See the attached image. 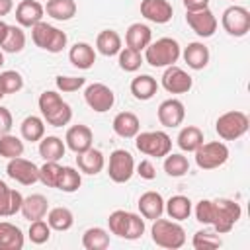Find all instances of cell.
I'll return each mask as SVG.
<instances>
[{"instance_id":"1","label":"cell","mask_w":250,"mask_h":250,"mask_svg":"<svg viewBox=\"0 0 250 250\" xmlns=\"http://www.w3.org/2000/svg\"><path fill=\"white\" fill-rule=\"evenodd\" d=\"M195 219L203 225H211L215 232L227 234L232 230V227L238 223L242 215V207L227 197L219 199H201L195 205Z\"/></svg>"},{"instance_id":"2","label":"cell","mask_w":250,"mask_h":250,"mask_svg":"<svg viewBox=\"0 0 250 250\" xmlns=\"http://www.w3.org/2000/svg\"><path fill=\"white\" fill-rule=\"evenodd\" d=\"M39 111L43 115V121H47L53 127H62L68 125L72 119V109L70 105L61 98V94H57L55 90H45L39 100H37Z\"/></svg>"},{"instance_id":"3","label":"cell","mask_w":250,"mask_h":250,"mask_svg":"<svg viewBox=\"0 0 250 250\" xmlns=\"http://www.w3.org/2000/svg\"><path fill=\"white\" fill-rule=\"evenodd\" d=\"M182 55V47L172 37H160L156 41H150L145 49V61L154 68H166L178 62Z\"/></svg>"},{"instance_id":"4","label":"cell","mask_w":250,"mask_h":250,"mask_svg":"<svg viewBox=\"0 0 250 250\" xmlns=\"http://www.w3.org/2000/svg\"><path fill=\"white\" fill-rule=\"evenodd\" d=\"M107 225H109L111 234L125 238V240H137L145 234V219H141V215L131 213V211L115 209L107 217Z\"/></svg>"},{"instance_id":"5","label":"cell","mask_w":250,"mask_h":250,"mask_svg":"<svg viewBox=\"0 0 250 250\" xmlns=\"http://www.w3.org/2000/svg\"><path fill=\"white\" fill-rule=\"evenodd\" d=\"M152 242L160 248H168V250H178L186 244V230L180 225V221H170V219H154L152 229Z\"/></svg>"},{"instance_id":"6","label":"cell","mask_w":250,"mask_h":250,"mask_svg":"<svg viewBox=\"0 0 250 250\" xmlns=\"http://www.w3.org/2000/svg\"><path fill=\"white\" fill-rule=\"evenodd\" d=\"M31 39L39 49L47 53H61L68 43L66 33L47 21H39L31 27Z\"/></svg>"},{"instance_id":"7","label":"cell","mask_w":250,"mask_h":250,"mask_svg":"<svg viewBox=\"0 0 250 250\" xmlns=\"http://www.w3.org/2000/svg\"><path fill=\"white\" fill-rule=\"evenodd\" d=\"M135 146L146 156L162 158L172 150V139L164 131H139L135 135Z\"/></svg>"},{"instance_id":"8","label":"cell","mask_w":250,"mask_h":250,"mask_svg":"<svg viewBox=\"0 0 250 250\" xmlns=\"http://www.w3.org/2000/svg\"><path fill=\"white\" fill-rule=\"evenodd\" d=\"M250 127L248 115L242 111H227L217 117L215 131L223 141H236L240 139Z\"/></svg>"},{"instance_id":"9","label":"cell","mask_w":250,"mask_h":250,"mask_svg":"<svg viewBox=\"0 0 250 250\" xmlns=\"http://www.w3.org/2000/svg\"><path fill=\"white\" fill-rule=\"evenodd\" d=\"M229 160V146L221 141L201 143L195 148V164L201 170H215Z\"/></svg>"},{"instance_id":"10","label":"cell","mask_w":250,"mask_h":250,"mask_svg":"<svg viewBox=\"0 0 250 250\" xmlns=\"http://www.w3.org/2000/svg\"><path fill=\"white\" fill-rule=\"evenodd\" d=\"M107 174L109 180L115 184H125L131 180L135 174V160L133 154L125 148H117L109 154V164H107Z\"/></svg>"},{"instance_id":"11","label":"cell","mask_w":250,"mask_h":250,"mask_svg":"<svg viewBox=\"0 0 250 250\" xmlns=\"http://www.w3.org/2000/svg\"><path fill=\"white\" fill-rule=\"evenodd\" d=\"M221 23L232 37H244L250 31V12L244 6H229L223 12Z\"/></svg>"},{"instance_id":"12","label":"cell","mask_w":250,"mask_h":250,"mask_svg":"<svg viewBox=\"0 0 250 250\" xmlns=\"http://www.w3.org/2000/svg\"><path fill=\"white\" fill-rule=\"evenodd\" d=\"M84 100L88 104L90 109H94L96 113H105L113 107L115 104V94L109 86L102 84V82H94L90 86H86L84 90Z\"/></svg>"},{"instance_id":"13","label":"cell","mask_w":250,"mask_h":250,"mask_svg":"<svg viewBox=\"0 0 250 250\" xmlns=\"http://www.w3.org/2000/svg\"><path fill=\"white\" fill-rule=\"evenodd\" d=\"M6 174L21 186H33L35 182H39V166L21 156L8 160Z\"/></svg>"},{"instance_id":"14","label":"cell","mask_w":250,"mask_h":250,"mask_svg":"<svg viewBox=\"0 0 250 250\" xmlns=\"http://www.w3.org/2000/svg\"><path fill=\"white\" fill-rule=\"evenodd\" d=\"M186 21L191 27V31L199 37H211L217 31V18L209 8L197 10V12H186Z\"/></svg>"},{"instance_id":"15","label":"cell","mask_w":250,"mask_h":250,"mask_svg":"<svg viewBox=\"0 0 250 250\" xmlns=\"http://www.w3.org/2000/svg\"><path fill=\"white\" fill-rule=\"evenodd\" d=\"M191 86H193V80L184 68H180L176 64L166 66V70L162 74V88L166 92H170V94H186V92L191 90Z\"/></svg>"},{"instance_id":"16","label":"cell","mask_w":250,"mask_h":250,"mask_svg":"<svg viewBox=\"0 0 250 250\" xmlns=\"http://www.w3.org/2000/svg\"><path fill=\"white\" fill-rule=\"evenodd\" d=\"M156 115H158L160 125L174 129V127L182 125V121H184V117H186V107H184V104H182L180 100L168 98V100H164V102L158 105Z\"/></svg>"},{"instance_id":"17","label":"cell","mask_w":250,"mask_h":250,"mask_svg":"<svg viewBox=\"0 0 250 250\" xmlns=\"http://www.w3.org/2000/svg\"><path fill=\"white\" fill-rule=\"evenodd\" d=\"M174 8L168 0H141V16L152 23H168Z\"/></svg>"},{"instance_id":"18","label":"cell","mask_w":250,"mask_h":250,"mask_svg":"<svg viewBox=\"0 0 250 250\" xmlns=\"http://www.w3.org/2000/svg\"><path fill=\"white\" fill-rule=\"evenodd\" d=\"M92 141H94L92 129H90L88 125H80V123L68 127V131H66V135H64V145H66L74 154L88 150V148L92 146Z\"/></svg>"},{"instance_id":"19","label":"cell","mask_w":250,"mask_h":250,"mask_svg":"<svg viewBox=\"0 0 250 250\" xmlns=\"http://www.w3.org/2000/svg\"><path fill=\"white\" fill-rule=\"evenodd\" d=\"M45 8L37 0H21L16 6V21L21 27H33L35 23L43 21Z\"/></svg>"},{"instance_id":"20","label":"cell","mask_w":250,"mask_h":250,"mask_svg":"<svg viewBox=\"0 0 250 250\" xmlns=\"http://www.w3.org/2000/svg\"><path fill=\"white\" fill-rule=\"evenodd\" d=\"M111 127H113L115 135H119L121 139H135V135L141 131V121L131 111H119L113 117Z\"/></svg>"},{"instance_id":"21","label":"cell","mask_w":250,"mask_h":250,"mask_svg":"<svg viewBox=\"0 0 250 250\" xmlns=\"http://www.w3.org/2000/svg\"><path fill=\"white\" fill-rule=\"evenodd\" d=\"M76 164H78V170H80V172L90 174V176H96V174H100V172L104 170L105 158H104L102 150L90 146L88 150L76 154Z\"/></svg>"},{"instance_id":"22","label":"cell","mask_w":250,"mask_h":250,"mask_svg":"<svg viewBox=\"0 0 250 250\" xmlns=\"http://www.w3.org/2000/svg\"><path fill=\"white\" fill-rule=\"evenodd\" d=\"M139 211H141V217L143 219H158L162 217L164 213V199L158 191H145L141 197H139Z\"/></svg>"},{"instance_id":"23","label":"cell","mask_w":250,"mask_h":250,"mask_svg":"<svg viewBox=\"0 0 250 250\" xmlns=\"http://www.w3.org/2000/svg\"><path fill=\"white\" fill-rule=\"evenodd\" d=\"M49 211V201L45 195L41 193H31L27 197H23L21 201V209L20 213L23 215V219L27 221H37V219H43Z\"/></svg>"},{"instance_id":"24","label":"cell","mask_w":250,"mask_h":250,"mask_svg":"<svg viewBox=\"0 0 250 250\" xmlns=\"http://www.w3.org/2000/svg\"><path fill=\"white\" fill-rule=\"evenodd\" d=\"M21 201H23V195L18 189L8 188V184L0 180V217H12L20 213Z\"/></svg>"},{"instance_id":"25","label":"cell","mask_w":250,"mask_h":250,"mask_svg":"<svg viewBox=\"0 0 250 250\" xmlns=\"http://www.w3.org/2000/svg\"><path fill=\"white\" fill-rule=\"evenodd\" d=\"M25 244L20 227L8 221H0V250H21Z\"/></svg>"},{"instance_id":"26","label":"cell","mask_w":250,"mask_h":250,"mask_svg":"<svg viewBox=\"0 0 250 250\" xmlns=\"http://www.w3.org/2000/svg\"><path fill=\"white\" fill-rule=\"evenodd\" d=\"M152 41V31L146 23H131L127 27V33H125V43L127 47L135 49V51H145L148 47V43Z\"/></svg>"},{"instance_id":"27","label":"cell","mask_w":250,"mask_h":250,"mask_svg":"<svg viewBox=\"0 0 250 250\" xmlns=\"http://www.w3.org/2000/svg\"><path fill=\"white\" fill-rule=\"evenodd\" d=\"M68 61H70L76 68L88 70V68H92L94 62H96V51H94V47H92L90 43H84V41L74 43V45L70 47V51H68Z\"/></svg>"},{"instance_id":"28","label":"cell","mask_w":250,"mask_h":250,"mask_svg":"<svg viewBox=\"0 0 250 250\" xmlns=\"http://www.w3.org/2000/svg\"><path fill=\"white\" fill-rule=\"evenodd\" d=\"M182 57H184V61H186V64H188L189 68L201 70V68H205L207 62H209V49H207V45H203V43H199V41H193V43H189V45L182 51Z\"/></svg>"},{"instance_id":"29","label":"cell","mask_w":250,"mask_h":250,"mask_svg":"<svg viewBox=\"0 0 250 250\" xmlns=\"http://www.w3.org/2000/svg\"><path fill=\"white\" fill-rule=\"evenodd\" d=\"M66 152V145L62 139L55 137V135H49V137H43L39 141V156L43 160H51V162H59Z\"/></svg>"},{"instance_id":"30","label":"cell","mask_w":250,"mask_h":250,"mask_svg":"<svg viewBox=\"0 0 250 250\" xmlns=\"http://www.w3.org/2000/svg\"><path fill=\"white\" fill-rule=\"evenodd\" d=\"M96 49L104 55V57H113L117 55L123 47H121V35L113 29H104L98 33L96 37Z\"/></svg>"},{"instance_id":"31","label":"cell","mask_w":250,"mask_h":250,"mask_svg":"<svg viewBox=\"0 0 250 250\" xmlns=\"http://www.w3.org/2000/svg\"><path fill=\"white\" fill-rule=\"evenodd\" d=\"M156 90H158V82L150 74H141L131 80V94L141 102L150 100L156 94Z\"/></svg>"},{"instance_id":"32","label":"cell","mask_w":250,"mask_h":250,"mask_svg":"<svg viewBox=\"0 0 250 250\" xmlns=\"http://www.w3.org/2000/svg\"><path fill=\"white\" fill-rule=\"evenodd\" d=\"M164 211L174 221H186L191 215L193 207H191L189 197H186V195H172L168 201H164Z\"/></svg>"},{"instance_id":"33","label":"cell","mask_w":250,"mask_h":250,"mask_svg":"<svg viewBox=\"0 0 250 250\" xmlns=\"http://www.w3.org/2000/svg\"><path fill=\"white\" fill-rule=\"evenodd\" d=\"M47 16H51L57 21H68L76 14V2L74 0H47L43 6Z\"/></svg>"},{"instance_id":"34","label":"cell","mask_w":250,"mask_h":250,"mask_svg":"<svg viewBox=\"0 0 250 250\" xmlns=\"http://www.w3.org/2000/svg\"><path fill=\"white\" fill-rule=\"evenodd\" d=\"M47 223L51 227V230H59L64 232L74 225V215L68 207H53L47 211Z\"/></svg>"},{"instance_id":"35","label":"cell","mask_w":250,"mask_h":250,"mask_svg":"<svg viewBox=\"0 0 250 250\" xmlns=\"http://www.w3.org/2000/svg\"><path fill=\"white\" fill-rule=\"evenodd\" d=\"M176 141L184 152H195V148L203 143V131L195 125H186L184 129H180Z\"/></svg>"},{"instance_id":"36","label":"cell","mask_w":250,"mask_h":250,"mask_svg":"<svg viewBox=\"0 0 250 250\" xmlns=\"http://www.w3.org/2000/svg\"><path fill=\"white\" fill-rule=\"evenodd\" d=\"M20 131H21V137L29 143H37L45 137V121L37 115H27L21 125H20Z\"/></svg>"},{"instance_id":"37","label":"cell","mask_w":250,"mask_h":250,"mask_svg":"<svg viewBox=\"0 0 250 250\" xmlns=\"http://www.w3.org/2000/svg\"><path fill=\"white\" fill-rule=\"evenodd\" d=\"M82 246L86 250H105L109 246V234L102 227H92L82 234Z\"/></svg>"},{"instance_id":"38","label":"cell","mask_w":250,"mask_h":250,"mask_svg":"<svg viewBox=\"0 0 250 250\" xmlns=\"http://www.w3.org/2000/svg\"><path fill=\"white\" fill-rule=\"evenodd\" d=\"M25 47V33L21 25H8V33L4 41L0 43V49L4 53H20Z\"/></svg>"},{"instance_id":"39","label":"cell","mask_w":250,"mask_h":250,"mask_svg":"<svg viewBox=\"0 0 250 250\" xmlns=\"http://www.w3.org/2000/svg\"><path fill=\"white\" fill-rule=\"evenodd\" d=\"M189 170V162L184 154H178V152H168L164 156V172L172 178H180L184 174H188Z\"/></svg>"},{"instance_id":"40","label":"cell","mask_w":250,"mask_h":250,"mask_svg":"<svg viewBox=\"0 0 250 250\" xmlns=\"http://www.w3.org/2000/svg\"><path fill=\"white\" fill-rule=\"evenodd\" d=\"M80 186H82V176H80V172L74 170L72 166H62V172H61L57 189H61V191H64V193H72V191H76Z\"/></svg>"},{"instance_id":"41","label":"cell","mask_w":250,"mask_h":250,"mask_svg":"<svg viewBox=\"0 0 250 250\" xmlns=\"http://www.w3.org/2000/svg\"><path fill=\"white\" fill-rule=\"evenodd\" d=\"M23 154V141L16 135H0V156L4 158H18Z\"/></svg>"},{"instance_id":"42","label":"cell","mask_w":250,"mask_h":250,"mask_svg":"<svg viewBox=\"0 0 250 250\" xmlns=\"http://www.w3.org/2000/svg\"><path fill=\"white\" fill-rule=\"evenodd\" d=\"M223 244V240H221V236H219V232H215V230H197L195 234H193V238H191V246L195 248V250H207V248H219Z\"/></svg>"},{"instance_id":"43","label":"cell","mask_w":250,"mask_h":250,"mask_svg":"<svg viewBox=\"0 0 250 250\" xmlns=\"http://www.w3.org/2000/svg\"><path fill=\"white\" fill-rule=\"evenodd\" d=\"M117 57H119V66H121V70H125V72H135V70H139L141 64H143V55H141V51H135V49H131V47L121 49V51L117 53Z\"/></svg>"},{"instance_id":"44","label":"cell","mask_w":250,"mask_h":250,"mask_svg":"<svg viewBox=\"0 0 250 250\" xmlns=\"http://www.w3.org/2000/svg\"><path fill=\"white\" fill-rule=\"evenodd\" d=\"M61 172H62V166L59 162L45 160V164L39 166V182L45 184L47 188H57L59 178H61Z\"/></svg>"},{"instance_id":"45","label":"cell","mask_w":250,"mask_h":250,"mask_svg":"<svg viewBox=\"0 0 250 250\" xmlns=\"http://www.w3.org/2000/svg\"><path fill=\"white\" fill-rule=\"evenodd\" d=\"M23 88V78L18 70H4L0 72V92L6 94H16Z\"/></svg>"},{"instance_id":"46","label":"cell","mask_w":250,"mask_h":250,"mask_svg":"<svg viewBox=\"0 0 250 250\" xmlns=\"http://www.w3.org/2000/svg\"><path fill=\"white\" fill-rule=\"evenodd\" d=\"M27 236H29V240L33 244H45V242H49V238H51V227H49V223L43 221V219L29 221Z\"/></svg>"},{"instance_id":"47","label":"cell","mask_w":250,"mask_h":250,"mask_svg":"<svg viewBox=\"0 0 250 250\" xmlns=\"http://www.w3.org/2000/svg\"><path fill=\"white\" fill-rule=\"evenodd\" d=\"M55 84H57V88H59L61 92L70 94V92L80 90V88L86 84V78H82V76H57Z\"/></svg>"},{"instance_id":"48","label":"cell","mask_w":250,"mask_h":250,"mask_svg":"<svg viewBox=\"0 0 250 250\" xmlns=\"http://www.w3.org/2000/svg\"><path fill=\"white\" fill-rule=\"evenodd\" d=\"M137 174L143 178V180H154L156 178V168H154V164L150 162V160H141L139 164H137Z\"/></svg>"},{"instance_id":"49","label":"cell","mask_w":250,"mask_h":250,"mask_svg":"<svg viewBox=\"0 0 250 250\" xmlns=\"http://www.w3.org/2000/svg\"><path fill=\"white\" fill-rule=\"evenodd\" d=\"M12 125H14V119H12V113H10V109L0 105V135H6V133H10Z\"/></svg>"},{"instance_id":"50","label":"cell","mask_w":250,"mask_h":250,"mask_svg":"<svg viewBox=\"0 0 250 250\" xmlns=\"http://www.w3.org/2000/svg\"><path fill=\"white\" fill-rule=\"evenodd\" d=\"M186 12H197L203 8H209V0H182Z\"/></svg>"},{"instance_id":"51","label":"cell","mask_w":250,"mask_h":250,"mask_svg":"<svg viewBox=\"0 0 250 250\" xmlns=\"http://www.w3.org/2000/svg\"><path fill=\"white\" fill-rule=\"evenodd\" d=\"M14 8V0H0V18L2 16H8Z\"/></svg>"},{"instance_id":"52","label":"cell","mask_w":250,"mask_h":250,"mask_svg":"<svg viewBox=\"0 0 250 250\" xmlns=\"http://www.w3.org/2000/svg\"><path fill=\"white\" fill-rule=\"evenodd\" d=\"M6 33H8V23L0 20V43L4 41V37H6Z\"/></svg>"},{"instance_id":"53","label":"cell","mask_w":250,"mask_h":250,"mask_svg":"<svg viewBox=\"0 0 250 250\" xmlns=\"http://www.w3.org/2000/svg\"><path fill=\"white\" fill-rule=\"evenodd\" d=\"M2 64H4V51L0 49V66H2Z\"/></svg>"},{"instance_id":"54","label":"cell","mask_w":250,"mask_h":250,"mask_svg":"<svg viewBox=\"0 0 250 250\" xmlns=\"http://www.w3.org/2000/svg\"><path fill=\"white\" fill-rule=\"evenodd\" d=\"M2 98H4V94H2V92H0V100H2Z\"/></svg>"}]
</instances>
